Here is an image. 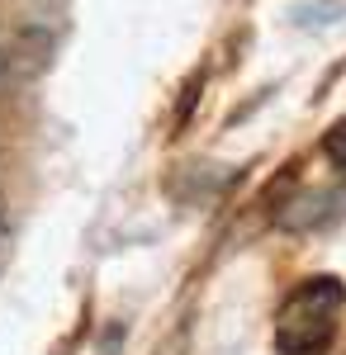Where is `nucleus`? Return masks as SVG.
Segmentation results:
<instances>
[{"mask_svg": "<svg viewBox=\"0 0 346 355\" xmlns=\"http://www.w3.org/2000/svg\"><path fill=\"white\" fill-rule=\"evenodd\" d=\"M346 313V284L337 275H313V279H299L280 313H275V327H270V346L275 355H327L337 341Z\"/></svg>", "mask_w": 346, "mask_h": 355, "instance_id": "obj_1", "label": "nucleus"}, {"mask_svg": "<svg viewBox=\"0 0 346 355\" xmlns=\"http://www.w3.org/2000/svg\"><path fill=\"white\" fill-rule=\"evenodd\" d=\"M327 157H332L337 166H346V123H342L332 137H327Z\"/></svg>", "mask_w": 346, "mask_h": 355, "instance_id": "obj_2", "label": "nucleus"}, {"mask_svg": "<svg viewBox=\"0 0 346 355\" xmlns=\"http://www.w3.org/2000/svg\"><path fill=\"white\" fill-rule=\"evenodd\" d=\"M0 76H5V53H0Z\"/></svg>", "mask_w": 346, "mask_h": 355, "instance_id": "obj_3", "label": "nucleus"}]
</instances>
